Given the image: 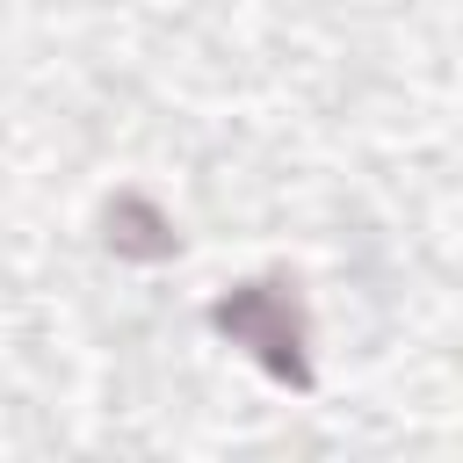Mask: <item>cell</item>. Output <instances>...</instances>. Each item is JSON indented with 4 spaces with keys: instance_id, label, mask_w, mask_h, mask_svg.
<instances>
[{
    "instance_id": "obj_1",
    "label": "cell",
    "mask_w": 463,
    "mask_h": 463,
    "mask_svg": "<svg viewBox=\"0 0 463 463\" xmlns=\"http://www.w3.org/2000/svg\"><path fill=\"white\" fill-rule=\"evenodd\" d=\"M210 326L232 340V347H246L275 383H311V333H304V311H297V297H289V282H239L232 297H217V311H210Z\"/></svg>"
},
{
    "instance_id": "obj_2",
    "label": "cell",
    "mask_w": 463,
    "mask_h": 463,
    "mask_svg": "<svg viewBox=\"0 0 463 463\" xmlns=\"http://www.w3.org/2000/svg\"><path fill=\"white\" fill-rule=\"evenodd\" d=\"M109 246L130 253V260H166V253H174V224H166L145 195H123V203L109 210Z\"/></svg>"
}]
</instances>
